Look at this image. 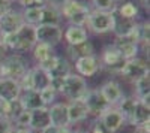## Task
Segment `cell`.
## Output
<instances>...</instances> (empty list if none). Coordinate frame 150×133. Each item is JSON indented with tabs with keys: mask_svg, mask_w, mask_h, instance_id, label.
I'll use <instances>...</instances> for the list:
<instances>
[{
	"mask_svg": "<svg viewBox=\"0 0 150 133\" xmlns=\"http://www.w3.org/2000/svg\"><path fill=\"white\" fill-rule=\"evenodd\" d=\"M87 91H89V85H87V81L77 75L74 72L68 76H65L62 79V87H60V94L65 96L68 99V102H74V100H84Z\"/></svg>",
	"mask_w": 150,
	"mask_h": 133,
	"instance_id": "6da1fadb",
	"label": "cell"
},
{
	"mask_svg": "<svg viewBox=\"0 0 150 133\" xmlns=\"http://www.w3.org/2000/svg\"><path fill=\"white\" fill-rule=\"evenodd\" d=\"M90 6L81 2V0H68V2L60 8L62 18H65L69 26H86L87 18L90 14Z\"/></svg>",
	"mask_w": 150,
	"mask_h": 133,
	"instance_id": "7a4b0ae2",
	"label": "cell"
},
{
	"mask_svg": "<svg viewBox=\"0 0 150 133\" xmlns=\"http://www.w3.org/2000/svg\"><path fill=\"white\" fill-rule=\"evenodd\" d=\"M2 72H3V78H11L20 81L23 78V75L29 70V64L26 62V58L23 55H20L18 52L5 55L2 60Z\"/></svg>",
	"mask_w": 150,
	"mask_h": 133,
	"instance_id": "3957f363",
	"label": "cell"
},
{
	"mask_svg": "<svg viewBox=\"0 0 150 133\" xmlns=\"http://www.w3.org/2000/svg\"><path fill=\"white\" fill-rule=\"evenodd\" d=\"M86 26L95 34H105L112 32L114 20H112V10L111 12H102V10H90L89 18H87Z\"/></svg>",
	"mask_w": 150,
	"mask_h": 133,
	"instance_id": "277c9868",
	"label": "cell"
},
{
	"mask_svg": "<svg viewBox=\"0 0 150 133\" xmlns=\"http://www.w3.org/2000/svg\"><path fill=\"white\" fill-rule=\"evenodd\" d=\"M98 57H99V62H101V69H105L111 74H120V70L125 66V62H126L112 43L107 45L102 50L101 55Z\"/></svg>",
	"mask_w": 150,
	"mask_h": 133,
	"instance_id": "5b68a950",
	"label": "cell"
},
{
	"mask_svg": "<svg viewBox=\"0 0 150 133\" xmlns=\"http://www.w3.org/2000/svg\"><path fill=\"white\" fill-rule=\"evenodd\" d=\"M150 74V67H149V60L135 57L131 60H126L125 62L123 69L120 70V76H123L126 81L129 82H135L137 79H140L141 76Z\"/></svg>",
	"mask_w": 150,
	"mask_h": 133,
	"instance_id": "8992f818",
	"label": "cell"
},
{
	"mask_svg": "<svg viewBox=\"0 0 150 133\" xmlns=\"http://www.w3.org/2000/svg\"><path fill=\"white\" fill-rule=\"evenodd\" d=\"M63 39V29L51 24H39L36 26V42L54 48Z\"/></svg>",
	"mask_w": 150,
	"mask_h": 133,
	"instance_id": "52a82bcc",
	"label": "cell"
},
{
	"mask_svg": "<svg viewBox=\"0 0 150 133\" xmlns=\"http://www.w3.org/2000/svg\"><path fill=\"white\" fill-rule=\"evenodd\" d=\"M84 105L87 108V112H89V117H101L105 111L110 109V105L108 102L102 97L101 91H99V88H89V91H87L86 97H84Z\"/></svg>",
	"mask_w": 150,
	"mask_h": 133,
	"instance_id": "ba28073f",
	"label": "cell"
},
{
	"mask_svg": "<svg viewBox=\"0 0 150 133\" xmlns=\"http://www.w3.org/2000/svg\"><path fill=\"white\" fill-rule=\"evenodd\" d=\"M15 51L17 52H27L32 51L36 42V27L24 22L18 32H15Z\"/></svg>",
	"mask_w": 150,
	"mask_h": 133,
	"instance_id": "9c48e42d",
	"label": "cell"
},
{
	"mask_svg": "<svg viewBox=\"0 0 150 133\" xmlns=\"http://www.w3.org/2000/svg\"><path fill=\"white\" fill-rule=\"evenodd\" d=\"M74 69H75V74L83 76L84 79L92 78L101 70V62H99V57L96 54L83 55L74 62Z\"/></svg>",
	"mask_w": 150,
	"mask_h": 133,
	"instance_id": "30bf717a",
	"label": "cell"
},
{
	"mask_svg": "<svg viewBox=\"0 0 150 133\" xmlns=\"http://www.w3.org/2000/svg\"><path fill=\"white\" fill-rule=\"evenodd\" d=\"M117 48V51L122 54V57L125 60H131V58H135L138 55V51H140V43L137 42V39L134 38V34L131 33L129 36H123V38H116L114 42H112Z\"/></svg>",
	"mask_w": 150,
	"mask_h": 133,
	"instance_id": "8fae6325",
	"label": "cell"
},
{
	"mask_svg": "<svg viewBox=\"0 0 150 133\" xmlns=\"http://www.w3.org/2000/svg\"><path fill=\"white\" fill-rule=\"evenodd\" d=\"M24 24V18L21 10L12 8L8 14H5L0 18V33L2 34H11L20 30V27Z\"/></svg>",
	"mask_w": 150,
	"mask_h": 133,
	"instance_id": "7c38bea8",
	"label": "cell"
},
{
	"mask_svg": "<svg viewBox=\"0 0 150 133\" xmlns=\"http://www.w3.org/2000/svg\"><path fill=\"white\" fill-rule=\"evenodd\" d=\"M99 118V121L102 123V126L110 132V133H117L125 124V118L123 115L119 112V109L116 106H112L110 108L108 111H105L101 117H98Z\"/></svg>",
	"mask_w": 150,
	"mask_h": 133,
	"instance_id": "4fadbf2b",
	"label": "cell"
},
{
	"mask_svg": "<svg viewBox=\"0 0 150 133\" xmlns=\"http://www.w3.org/2000/svg\"><path fill=\"white\" fill-rule=\"evenodd\" d=\"M99 91H101L102 97L108 102V105L112 108V106H117V103L125 97L123 94V90L120 87V84L114 79H110L107 82H104L101 87H99Z\"/></svg>",
	"mask_w": 150,
	"mask_h": 133,
	"instance_id": "5bb4252c",
	"label": "cell"
},
{
	"mask_svg": "<svg viewBox=\"0 0 150 133\" xmlns=\"http://www.w3.org/2000/svg\"><path fill=\"white\" fill-rule=\"evenodd\" d=\"M51 124L56 127H71L69 117H68V103L66 102H56L51 106H48Z\"/></svg>",
	"mask_w": 150,
	"mask_h": 133,
	"instance_id": "9a60e30c",
	"label": "cell"
},
{
	"mask_svg": "<svg viewBox=\"0 0 150 133\" xmlns=\"http://www.w3.org/2000/svg\"><path fill=\"white\" fill-rule=\"evenodd\" d=\"M51 126V118H50V112H48V108H39V109H35L30 111V124L29 129H32L33 132H42L47 127Z\"/></svg>",
	"mask_w": 150,
	"mask_h": 133,
	"instance_id": "2e32d148",
	"label": "cell"
},
{
	"mask_svg": "<svg viewBox=\"0 0 150 133\" xmlns=\"http://www.w3.org/2000/svg\"><path fill=\"white\" fill-rule=\"evenodd\" d=\"M21 94L20 82L11 78H2L0 79V99L6 102H15L18 100Z\"/></svg>",
	"mask_w": 150,
	"mask_h": 133,
	"instance_id": "e0dca14e",
	"label": "cell"
},
{
	"mask_svg": "<svg viewBox=\"0 0 150 133\" xmlns=\"http://www.w3.org/2000/svg\"><path fill=\"white\" fill-rule=\"evenodd\" d=\"M68 103V117H69V126L80 124L89 118V112L83 100H74Z\"/></svg>",
	"mask_w": 150,
	"mask_h": 133,
	"instance_id": "ac0fdd59",
	"label": "cell"
},
{
	"mask_svg": "<svg viewBox=\"0 0 150 133\" xmlns=\"http://www.w3.org/2000/svg\"><path fill=\"white\" fill-rule=\"evenodd\" d=\"M63 39L69 46H77L89 41V32L83 26H68V29L63 32Z\"/></svg>",
	"mask_w": 150,
	"mask_h": 133,
	"instance_id": "d6986e66",
	"label": "cell"
},
{
	"mask_svg": "<svg viewBox=\"0 0 150 133\" xmlns=\"http://www.w3.org/2000/svg\"><path fill=\"white\" fill-rule=\"evenodd\" d=\"M112 20H114V26H112V33H114L116 38H123V36H129L135 26H137V21L134 20H128V18H123L122 15L117 14V10L114 9L112 10Z\"/></svg>",
	"mask_w": 150,
	"mask_h": 133,
	"instance_id": "ffe728a7",
	"label": "cell"
},
{
	"mask_svg": "<svg viewBox=\"0 0 150 133\" xmlns=\"http://www.w3.org/2000/svg\"><path fill=\"white\" fill-rule=\"evenodd\" d=\"M18 100H20L24 111H35V109H39V108H44V103H42L39 93L35 91V90L21 91Z\"/></svg>",
	"mask_w": 150,
	"mask_h": 133,
	"instance_id": "44dd1931",
	"label": "cell"
},
{
	"mask_svg": "<svg viewBox=\"0 0 150 133\" xmlns=\"http://www.w3.org/2000/svg\"><path fill=\"white\" fill-rule=\"evenodd\" d=\"M134 85H135V96L134 97L137 100L143 102L144 105L150 106V102H149V99H150V75L147 74V75L141 76L140 79H137L134 82Z\"/></svg>",
	"mask_w": 150,
	"mask_h": 133,
	"instance_id": "7402d4cb",
	"label": "cell"
},
{
	"mask_svg": "<svg viewBox=\"0 0 150 133\" xmlns=\"http://www.w3.org/2000/svg\"><path fill=\"white\" fill-rule=\"evenodd\" d=\"M146 123H150V106L144 105L140 100H137L134 114L129 120V124L134 127H138V126H143Z\"/></svg>",
	"mask_w": 150,
	"mask_h": 133,
	"instance_id": "603a6c76",
	"label": "cell"
},
{
	"mask_svg": "<svg viewBox=\"0 0 150 133\" xmlns=\"http://www.w3.org/2000/svg\"><path fill=\"white\" fill-rule=\"evenodd\" d=\"M50 84H51V78L47 72L41 70L38 66L32 67V85H33V90L35 91H42L45 90L47 87H50Z\"/></svg>",
	"mask_w": 150,
	"mask_h": 133,
	"instance_id": "cb8c5ba5",
	"label": "cell"
},
{
	"mask_svg": "<svg viewBox=\"0 0 150 133\" xmlns=\"http://www.w3.org/2000/svg\"><path fill=\"white\" fill-rule=\"evenodd\" d=\"M62 14H60V8L53 6V5H45L42 8V20L41 24H51V26H60L62 22Z\"/></svg>",
	"mask_w": 150,
	"mask_h": 133,
	"instance_id": "d4e9b609",
	"label": "cell"
},
{
	"mask_svg": "<svg viewBox=\"0 0 150 133\" xmlns=\"http://www.w3.org/2000/svg\"><path fill=\"white\" fill-rule=\"evenodd\" d=\"M71 70H72L71 63L68 62L63 55H59L54 69L50 72L48 75H50V78H51V79H63L65 76H68L71 74Z\"/></svg>",
	"mask_w": 150,
	"mask_h": 133,
	"instance_id": "484cf974",
	"label": "cell"
},
{
	"mask_svg": "<svg viewBox=\"0 0 150 133\" xmlns=\"http://www.w3.org/2000/svg\"><path fill=\"white\" fill-rule=\"evenodd\" d=\"M132 34H134V38L137 39V42H138L140 45L149 48V39H150V24H149V21L137 22Z\"/></svg>",
	"mask_w": 150,
	"mask_h": 133,
	"instance_id": "4316f807",
	"label": "cell"
},
{
	"mask_svg": "<svg viewBox=\"0 0 150 133\" xmlns=\"http://www.w3.org/2000/svg\"><path fill=\"white\" fill-rule=\"evenodd\" d=\"M42 8L44 6H32V8H26L21 10L24 22L30 24V26H39L41 20H42Z\"/></svg>",
	"mask_w": 150,
	"mask_h": 133,
	"instance_id": "83f0119b",
	"label": "cell"
},
{
	"mask_svg": "<svg viewBox=\"0 0 150 133\" xmlns=\"http://www.w3.org/2000/svg\"><path fill=\"white\" fill-rule=\"evenodd\" d=\"M135 103H137L135 97H123L116 106L119 109V112L123 115L126 124H129V120H131V117L134 114V109H135Z\"/></svg>",
	"mask_w": 150,
	"mask_h": 133,
	"instance_id": "f1b7e54d",
	"label": "cell"
},
{
	"mask_svg": "<svg viewBox=\"0 0 150 133\" xmlns=\"http://www.w3.org/2000/svg\"><path fill=\"white\" fill-rule=\"evenodd\" d=\"M116 10L123 18L134 20V21H137V18H138V6L134 2H122L116 6Z\"/></svg>",
	"mask_w": 150,
	"mask_h": 133,
	"instance_id": "f546056e",
	"label": "cell"
},
{
	"mask_svg": "<svg viewBox=\"0 0 150 133\" xmlns=\"http://www.w3.org/2000/svg\"><path fill=\"white\" fill-rule=\"evenodd\" d=\"M32 54H33V58L36 60V63H42L44 60H47L48 57H51L54 52H53V48H51V46L38 42V43L33 46Z\"/></svg>",
	"mask_w": 150,
	"mask_h": 133,
	"instance_id": "4dcf8cb0",
	"label": "cell"
},
{
	"mask_svg": "<svg viewBox=\"0 0 150 133\" xmlns=\"http://www.w3.org/2000/svg\"><path fill=\"white\" fill-rule=\"evenodd\" d=\"M90 3L93 10H102V12H111L117 6L114 0H90Z\"/></svg>",
	"mask_w": 150,
	"mask_h": 133,
	"instance_id": "1f68e13d",
	"label": "cell"
},
{
	"mask_svg": "<svg viewBox=\"0 0 150 133\" xmlns=\"http://www.w3.org/2000/svg\"><path fill=\"white\" fill-rule=\"evenodd\" d=\"M39 96H41V99H42V103L44 106H51L53 103H56V99H57V91L53 90L51 87H47L45 90L39 91Z\"/></svg>",
	"mask_w": 150,
	"mask_h": 133,
	"instance_id": "d6a6232c",
	"label": "cell"
},
{
	"mask_svg": "<svg viewBox=\"0 0 150 133\" xmlns=\"http://www.w3.org/2000/svg\"><path fill=\"white\" fill-rule=\"evenodd\" d=\"M74 50H75V54H77V57L93 55V54H95V48H93V43H92L90 41H86V42L81 43V45L74 46Z\"/></svg>",
	"mask_w": 150,
	"mask_h": 133,
	"instance_id": "836d02e7",
	"label": "cell"
},
{
	"mask_svg": "<svg viewBox=\"0 0 150 133\" xmlns=\"http://www.w3.org/2000/svg\"><path fill=\"white\" fill-rule=\"evenodd\" d=\"M14 127H29L30 124V111H23L14 118Z\"/></svg>",
	"mask_w": 150,
	"mask_h": 133,
	"instance_id": "e575fe53",
	"label": "cell"
},
{
	"mask_svg": "<svg viewBox=\"0 0 150 133\" xmlns=\"http://www.w3.org/2000/svg\"><path fill=\"white\" fill-rule=\"evenodd\" d=\"M57 58H59V55L53 54L51 57H48L47 60H44L42 63H38L36 66L39 67L41 70H44V72H47V74H50V72L54 69V66H56V63H57Z\"/></svg>",
	"mask_w": 150,
	"mask_h": 133,
	"instance_id": "d590c367",
	"label": "cell"
},
{
	"mask_svg": "<svg viewBox=\"0 0 150 133\" xmlns=\"http://www.w3.org/2000/svg\"><path fill=\"white\" fill-rule=\"evenodd\" d=\"M17 3L23 8H32V6H45L47 5V0H17Z\"/></svg>",
	"mask_w": 150,
	"mask_h": 133,
	"instance_id": "8d00e7d4",
	"label": "cell"
},
{
	"mask_svg": "<svg viewBox=\"0 0 150 133\" xmlns=\"http://www.w3.org/2000/svg\"><path fill=\"white\" fill-rule=\"evenodd\" d=\"M14 123L9 118H0V133H12L14 130Z\"/></svg>",
	"mask_w": 150,
	"mask_h": 133,
	"instance_id": "74e56055",
	"label": "cell"
},
{
	"mask_svg": "<svg viewBox=\"0 0 150 133\" xmlns=\"http://www.w3.org/2000/svg\"><path fill=\"white\" fill-rule=\"evenodd\" d=\"M0 118H9L11 120V102L0 99Z\"/></svg>",
	"mask_w": 150,
	"mask_h": 133,
	"instance_id": "f35d334b",
	"label": "cell"
},
{
	"mask_svg": "<svg viewBox=\"0 0 150 133\" xmlns=\"http://www.w3.org/2000/svg\"><path fill=\"white\" fill-rule=\"evenodd\" d=\"M87 133H110V132L102 126V123L99 121V118H95V121L90 126V130L87 132Z\"/></svg>",
	"mask_w": 150,
	"mask_h": 133,
	"instance_id": "ab89813d",
	"label": "cell"
},
{
	"mask_svg": "<svg viewBox=\"0 0 150 133\" xmlns=\"http://www.w3.org/2000/svg\"><path fill=\"white\" fill-rule=\"evenodd\" d=\"M12 5H14L12 0H0V18H2L5 14H8V12L14 8Z\"/></svg>",
	"mask_w": 150,
	"mask_h": 133,
	"instance_id": "60d3db41",
	"label": "cell"
},
{
	"mask_svg": "<svg viewBox=\"0 0 150 133\" xmlns=\"http://www.w3.org/2000/svg\"><path fill=\"white\" fill-rule=\"evenodd\" d=\"M6 52H8V50H6V45H5V41H3V34L0 33V60L6 55Z\"/></svg>",
	"mask_w": 150,
	"mask_h": 133,
	"instance_id": "b9f144b4",
	"label": "cell"
},
{
	"mask_svg": "<svg viewBox=\"0 0 150 133\" xmlns=\"http://www.w3.org/2000/svg\"><path fill=\"white\" fill-rule=\"evenodd\" d=\"M150 123H146L143 126H138V127H135V132L134 133H150Z\"/></svg>",
	"mask_w": 150,
	"mask_h": 133,
	"instance_id": "7bdbcfd3",
	"label": "cell"
},
{
	"mask_svg": "<svg viewBox=\"0 0 150 133\" xmlns=\"http://www.w3.org/2000/svg\"><path fill=\"white\" fill-rule=\"evenodd\" d=\"M66 2H68V0H47L48 5H53V6H57V8H62Z\"/></svg>",
	"mask_w": 150,
	"mask_h": 133,
	"instance_id": "ee69618b",
	"label": "cell"
},
{
	"mask_svg": "<svg viewBox=\"0 0 150 133\" xmlns=\"http://www.w3.org/2000/svg\"><path fill=\"white\" fill-rule=\"evenodd\" d=\"M12 133H35V132L29 127H15L12 130Z\"/></svg>",
	"mask_w": 150,
	"mask_h": 133,
	"instance_id": "f6af8a7d",
	"label": "cell"
},
{
	"mask_svg": "<svg viewBox=\"0 0 150 133\" xmlns=\"http://www.w3.org/2000/svg\"><path fill=\"white\" fill-rule=\"evenodd\" d=\"M57 132H59V127H56V126H53V124H51L50 127H47L45 130H42L41 133H57Z\"/></svg>",
	"mask_w": 150,
	"mask_h": 133,
	"instance_id": "bcb514c9",
	"label": "cell"
},
{
	"mask_svg": "<svg viewBox=\"0 0 150 133\" xmlns=\"http://www.w3.org/2000/svg\"><path fill=\"white\" fill-rule=\"evenodd\" d=\"M140 3H141V6L149 12V8H150V0H140Z\"/></svg>",
	"mask_w": 150,
	"mask_h": 133,
	"instance_id": "7dc6e473",
	"label": "cell"
},
{
	"mask_svg": "<svg viewBox=\"0 0 150 133\" xmlns=\"http://www.w3.org/2000/svg\"><path fill=\"white\" fill-rule=\"evenodd\" d=\"M57 133H72V130H71V127H59Z\"/></svg>",
	"mask_w": 150,
	"mask_h": 133,
	"instance_id": "c3c4849f",
	"label": "cell"
},
{
	"mask_svg": "<svg viewBox=\"0 0 150 133\" xmlns=\"http://www.w3.org/2000/svg\"><path fill=\"white\" fill-rule=\"evenodd\" d=\"M72 133H87V132H84V130H72Z\"/></svg>",
	"mask_w": 150,
	"mask_h": 133,
	"instance_id": "681fc988",
	"label": "cell"
},
{
	"mask_svg": "<svg viewBox=\"0 0 150 133\" xmlns=\"http://www.w3.org/2000/svg\"><path fill=\"white\" fill-rule=\"evenodd\" d=\"M3 78V72H2V63H0V79Z\"/></svg>",
	"mask_w": 150,
	"mask_h": 133,
	"instance_id": "f907efd6",
	"label": "cell"
},
{
	"mask_svg": "<svg viewBox=\"0 0 150 133\" xmlns=\"http://www.w3.org/2000/svg\"><path fill=\"white\" fill-rule=\"evenodd\" d=\"M114 2H116V3L119 5V3H122V2H123V0H114Z\"/></svg>",
	"mask_w": 150,
	"mask_h": 133,
	"instance_id": "816d5d0a",
	"label": "cell"
},
{
	"mask_svg": "<svg viewBox=\"0 0 150 133\" xmlns=\"http://www.w3.org/2000/svg\"><path fill=\"white\" fill-rule=\"evenodd\" d=\"M12 2H14V0H12Z\"/></svg>",
	"mask_w": 150,
	"mask_h": 133,
	"instance_id": "f5cc1de1",
	"label": "cell"
}]
</instances>
